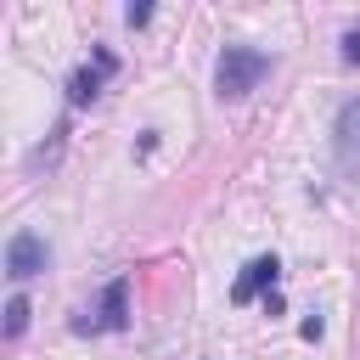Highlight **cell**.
Returning <instances> with one entry per match:
<instances>
[{"label": "cell", "mask_w": 360, "mask_h": 360, "mask_svg": "<svg viewBox=\"0 0 360 360\" xmlns=\"http://www.w3.org/2000/svg\"><path fill=\"white\" fill-rule=\"evenodd\" d=\"M107 73H112V51H96V62L73 68V79H68V101H73V107L96 101V96H101V79H107Z\"/></svg>", "instance_id": "8992f818"}, {"label": "cell", "mask_w": 360, "mask_h": 360, "mask_svg": "<svg viewBox=\"0 0 360 360\" xmlns=\"http://www.w3.org/2000/svg\"><path fill=\"white\" fill-rule=\"evenodd\" d=\"M45 264H51V242L39 231H17L6 242V276L11 281H34V276H45Z\"/></svg>", "instance_id": "7a4b0ae2"}, {"label": "cell", "mask_w": 360, "mask_h": 360, "mask_svg": "<svg viewBox=\"0 0 360 360\" xmlns=\"http://www.w3.org/2000/svg\"><path fill=\"white\" fill-rule=\"evenodd\" d=\"M343 62H360V28L343 34Z\"/></svg>", "instance_id": "ba28073f"}, {"label": "cell", "mask_w": 360, "mask_h": 360, "mask_svg": "<svg viewBox=\"0 0 360 360\" xmlns=\"http://www.w3.org/2000/svg\"><path fill=\"white\" fill-rule=\"evenodd\" d=\"M276 281H281V259H276V253H259V259H248V270L236 276L231 304H253L259 292H276Z\"/></svg>", "instance_id": "5b68a950"}, {"label": "cell", "mask_w": 360, "mask_h": 360, "mask_svg": "<svg viewBox=\"0 0 360 360\" xmlns=\"http://www.w3.org/2000/svg\"><path fill=\"white\" fill-rule=\"evenodd\" d=\"M270 68H276V56H270V51L225 45V51H219V62H214V90H219L225 101H242L248 90H259V84L270 79Z\"/></svg>", "instance_id": "6da1fadb"}, {"label": "cell", "mask_w": 360, "mask_h": 360, "mask_svg": "<svg viewBox=\"0 0 360 360\" xmlns=\"http://www.w3.org/2000/svg\"><path fill=\"white\" fill-rule=\"evenodd\" d=\"M28 315H34V309H28V298H22V292H11V304H6V338H22Z\"/></svg>", "instance_id": "52a82bcc"}, {"label": "cell", "mask_w": 360, "mask_h": 360, "mask_svg": "<svg viewBox=\"0 0 360 360\" xmlns=\"http://www.w3.org/2000/svg\"><path fill=\"white\" fill-rule=\"evenodd\" d=\"M332 152H338V169L360 186V96H349L338 107V124H332Z\"/></svg>", "instance_id": "3957f363"}, {"label": "cell", "mask_w": 360, "mask_h": 360, "mask_svg": "<svg viewBox=\"0 0 360 360\" xmlns=\"http://www.w3.org/2000/svg\"><path fill=\"white\" fill-rule=\"evenodd\" d=\"M124 321H129V281L118 276V281H107V292H101V304H96V315L84 309V315H79L73 326H79V332H118Z\"/></svg>", "instance_id": "277c9868"}]
</instances>
